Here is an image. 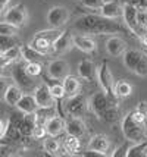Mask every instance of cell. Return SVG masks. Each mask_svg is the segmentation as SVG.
<instances>
[{"instance_id": "37", "label": "cell", "mask_w": 147, "mask_h": 157, "mask_svg": "<svg viewBox=\"0 0 147 157\" xmlns=\"http://www.w3.org/2000/svg\"><path fill=\"white\" fill-rule=\"evenodd\" d=\"M130 143L131 141H128L126 140V143L124 144V145H121V147H118L116 150H115V153H112V156H125L126 157V153H128V150H130Z\"/></svg>"}, {"instance_id": "1", "label": "cell", "mask_w": 147, "mask_h": 157, "mask_svg": "<svg viewBox=\"0 0 147 157\" xmlns=\"http://www.w3.org/2000/svg\"><path fill=\"white\" fill-rule=\"evenodd\" d=\"M74 28L83 34H116L125 33L126 29L115 19L106 18L103 15H84L78 18Z\"/></svg>"}, {"instance_id": "20", "label": "cell", "mask_w": 147, "mask_h": 157, "mask_svg": "<svg viewBox=\"0 0 147 157\" xmlns=\"http://www.w3.org/2000/svg\"><path fill=\"white\" fill-rule=\"evenodd\" d=\"M46 129H47V135H52V137H59L65 132V119L62 116H52L49 117L46 122Z\"/></svg>"}, {"instance_id": "29", "label": "cell", "mask_w": 147, "mask_h": 157, "mask_svg": "<svg viewBox=\"0 0 147 157\" xmlns=\"http://www.w3.org/2000/svg\"><path fill=\"white\" fill-rule=\"evenodd\" d=\"M79 140L78 137H74V135H68L65 138V143H63V147L68 154H75L78 150H79Z\"/></svg>"}, {"instance_id": "14", "label": "cell", "mask_w": 147, "mask_h": 157, "mask_svg": "<svg viewBox=\"0 0 147 157\" xmlns=\"http://www.w3.org/2000/svg\"><path fill=\"white\" fill-rule=\"evenodd\" d=\"M65 132L68 135H74V137H83L87 132V125H85L84 119L78 116H69L65 119Z\"/></svg>"}, {"instance_id": "28", "label": "cell", "mask_w": 147, "mask_h": 157, "mask_svg": "<svg viewBox=\"0 0 147 157\" xmlns=\"http://www.w3.org/2000/svg\"><path fill=\"white\" fill-rule=\"evenodd\" d=\"M55 138L56 137L49 135V137H46L43 140V147H44V150L47 151L49 154H52V156H57V154H59V150H60V144H59V141L55 140Z\"/></svg>"}, {"instance_id": "16", "label": "cell", "mask_w": 147, "mask_h": 157, "mask_svg": "<svg viewBox=\"0 0 147 157\" xmlns=\"http://www.w3.org/2000/svg\"><path fill=\"white\" fill-rule=\"evenodd\" d=\"M105 47L109 56L118 57V56H122L126 52V43L124 38H121L118 35H112L106 40Z\"/></svg>"}, {"instance_id": "22", "label": "cell", "mask_w": 147, "mask_h": 157, "mask_svg": "<svg viewBox=\"0 0 147 157\" xmlns=\"http://www.w3.org/2000/svg\"><path fill=\"white\" fill-rule=\"evenodd\" d=\"M144 56V53H141L140 50H135V48H130L126 50L125 53L122 55V62H124V66H125L128 71L134 72L138 62L141 60V57Z\"/></svg>"}, {"instance_id": "21", "label": "cell", "mask_w": 147, "mask_h": 157, "mask_svg": "<svg viewBox=\"0 0 147 157\" xmlns=\"http://www.w3.org/2000/svg\"><path fill=\"white\" fill-rule=\"evenodd\" d=\"M2 96H3V101L6 103V104L16 106L24 94H22V88L18 84H10V85H7V88L5 90V93Z\"/></svg>"}, {"instance_id": "31", "label": "cell", "mask_w": 147, "mask_h": 157, "mask_svg": "<svg viewBox=\"0 0 147 157\" xmlns=\"http://www.w3.org/2000/svg\"><path fill=\"white\" fill-rule=\"evenodd\" d=\"M0 35H18V27L9 24L6 21H2V24H0Z\"/></svg>"}, {"instance_id": "4", "label": "cell", "mask_w": 147, "mask_h": 157, "mask_svg": "<svg viewBox=\"0 0 147 157\" xmlns=\"http://www.w3.org/2000/svg\"><path fill=\"white\" fill-rule=\"evenodd\" d=\"M62 31H59V28H52V29H46V31H40L34 35V38L29 41L28 44L37 52H40L43 55H49L53 47V41L56 40V37L60 34Z\"/></svg>"}, {"instance_id": "6", "label": "cell", "mask_w": 147, "mask_h": 157, "mask_svg": "<svg viewBox=\"0 0 147 157\" xmlns=\"http://www.w3.org/2000/svg\"><path fill=\"white\" fill-rule=\"evenodd\" d=\"M88 109H90V98H87L81 93H77L74 96H68V100L65 101V112L69 116L83 117Z\"/></svg>"}, {"instance_id": "38", "label": "cell", "mask_w": 147, "mask_h": 157, "mask_svg": "<svg viewBox=\"0 0 147 157\" xmlns=\"http://www.w3.org/2000/svg\"><path fill=\"white\" fill-rule=\"evenodd\" d=\"M122 3H133L140 10H147V0H121Z\"/></svg>"}, {"instance_id": "12", "label": "cell", "mask_w": 147, "mask_h": 157, "mask_svg": "<svg viewBox=\"0 0 147 157\" xmlns=\"http://www.w3.org/2000/svg\"><path fill=\"white\" fill-rule=\"evenodd\" d=\"M33 94H34L35 100H37L38 107H55L56 98L53 97L49 85H46V84L37 85L34 88V91H33Z\"/></svg>"}, {"instance_id": "3", "label": "cell", "mask_w": 147, "mask_h": 157, "mask_svg": "<svg viewBox=\"0 0 147 157\" xmlns=\"http://www.w3.org/2000/svg\"><path fill=\"white\" fill-rule=\"evenodd\" d=\"M90 109L96 116L103 122L112 123L118 121L119 107L118 104L112 100V97L103 90L94 93L90 97Z\"/></svg>"}, {"instance_id": "36", "label": "cell", "mask_w": 147, "mask_h": 157, "mask_svg": "<svg viewBox=\"0 0 147 157\" xmlns=\"http://www.w3.org/2000/svg\"><path fill=\"white\" fill-rule=\"evenodd\" d=\"M9 125H10V121H9L7 117H3V119L0 121V138H2V140L6 138V132H7Z\"/></svg>"}, {"instance_id": "39", "label": "cell", "mask_w": 147, "mask_h": 157, "mask_svg": "<svg viewBox=\"0 0 147 157\" xmlns=\"http://www.w3.org/2000/svg\"><path fill=\"white\" fill-rule=\"evenodd\" d=\"M10 2H12V0H0V9H2V13L7 9V6H9Z\"/></svg>"}, {"instance_id": "23", "label": "cell", "mask_w": 147, "mask_h": 157, "mask_svg": "<svg viewBox=\"0 0 147 157\" xmlns=\"http://www.w3.org/2000/svg\"><path fill=\"white\" fill-rule=\"evenodd\" d=\"M2 55V68L10 66L14 62H18L22 59V46H15L12 48H7L5 52H0Z\"/></svg>"}, {"instance_id": "8", "label": "cell", "mask_w": 147, "mask_h": 157, "mask_svg": "<svg viewBox=\"0 0 147 157\" xmlns=\"http://www.w3.org/2000/svg\"><path fill=\"white\" fill-rule=\"evenodd\" d=\"M2 18H3V21L12 24L15 27L21 28V27H24V25L28 24L29 13H28V9L25 6H22V5H15V6L7 7L6 10L2 13Z\"/></svg>"}, {"instance_id": "25", "label": "cell", "mask_w": 147, "mask_h": 157, "mask_svg": "<svg viewBox=\"0 0 147 157\" xmlns=\"http://www.w3.org/2000/svg\"><path fill=\"white\" fill-rule=\"evenodd\" d=\"M44 56L43 53L40 52H37L35 48H33L29 44L27 46H22V60L29 63V62H41L44 59Z\"/></svg>"}, {"instance_id": "2", "label": "cell", "mask_w": 147, "mask_h": 157, "mask_svg": "<svg viewBox=\"0 0 147 157\" xmlns=\"http://www.w3.org/2000/svg\"><path fill=\"white\" fill-rule=\"evenodd\" d=\"M121 129L125 140L131 143H141L147 140V113L135 109L121 121Z\"/></svg>"}, {"instance_id": "13", "label": "cell", "mask_w": 147, "mask_h": 157, "mask_svg": "<svg viewBox=\"0 0 147 157\" xmlns=\"http://www.w3.org/2000/svg\"><path fill=\"white\" fill-rule=\"evenodd\" d=\"M69 63L66 60H63V59H53L47 65V75L52 79H65L69 75Z\"/></svg>"}, {"instance_id": "18", "label": "cell", "mask_w": 147, "mask_h": 157, "mask_svg": "<svg viewBox=\"0 0 147 157\" xmlns=\"http://www.w3.org/2000/svg\"><path fill=\"white\" fill-rule=\"evenodd\" d=\"M87 147H88V151L97 153V154H106V151L110 147V141L106 135L97 134V135L90 138V143H88Z\"/></svg>"}, {"instance_id": "15", "label": "cell", "mask_w": 147, "mask_h": 157, "mask_svg": "<svg viewBox=\"0 0 147 157\" xmlns=\"http://www.w3.org/2000/svg\"><path fill=\"white\" fill-rule=\"evenodd\" d=\"M100 15L110 19H118L124 16V3L121 0H105L103 6L99 9Z\"/></svg>"}, {"instance_id": "40", "label": "cell", "mask_w": 147, "mask_h": 157, "mask_svg": "<svg viewBox=\"0 0 147 157\" xmlns=\"http://www.w3.org/2000/svg\"><path fill=\"white\" fill-rule=\"evenodd\" d=\"M141 41H143V44H144V46H147V34H144L143 37H141Z\"/></svg>"}, {"instance_id": "34", "label": "cell", "mask_w": 147, "mask_h": 157, "mask_svg": "<svg viewBox=\"0 0 147 157\" xmlns=\"http://www.w3.org/2000/svg\"><path fill=\"white\" fill-rule=\"evenodd\" d=\"M50 91H52V94H53V97H55L56 100H62L63 97L66 96L65 88H63L62 84H55V85H50Z\"/></svg>"}, {"instance_id": "19", "label": "cell", "mask_w": 147, "mask_h": 157, "mask_svg": "<svg viewBox=\"0 0 147 157\" xmlns=\"http://www.w3.org/2000/svg\"><path fill=\"white\" fill-rule=\"evenodd\" d=\"M15 107L19 110L22 115H31V113H35L38 110V104H37L34 94H24Z\"/></svg>"}, {"instance_id": "30", "label": "cell", "mask_w": 147, "mask_h": 157, "mask_svg": "<svg viewBox=\"0 0 147 157\" xmlns=\"http://www.w3.org/2000/svg\"><path fill=\"white\" fill-rule=\"evenodd\" d=\"M16 35H0V52H5L7 48H12L15 46H19L18 40L15 38Z\"/></svg>"}, {"instance_id": "17", "label": "cell", "mask_w": 147, "mask_h": 157, "mask_svg": "<svg viewBox=\"0 0 147 157\" xmlns=\"http://www.w3.org/2000/svg\"><path fill=\"white\" fill-rule=\"evenodd\" d=\"M77 74L81 79L91 82V81H94V78H97V66L90 59L81 60L77 66Z\"/></svg>"}, {"instance_id": "35", "label": "cell", "mask_w": 147, "mask_h": 157, "mask_svg": "<svg viewBox=\"0 0 147 157\" xmlns=\"http://www.w3.org/2000/svg\"><path fill=\"white\" fill-rule=\"evenodd\" d=\"M81 3H83L85 7H88V9H94V10H99L100 7L103 6L105 0H81Z\"/></svg>"}, {"instance_id": "11", "label": "cell", "mask_w": 147, "mask_h": 157, "mask_svg": "<svg viewBox=\"0 0 147 157\" xmlns=\"http://www.w3.org/2000/svg\"><path fill=\"white\" fill-rule=\"evenodd\" d=\"M75 47L74 43V35L69 34V31H62L60 34L56 37V40L53 41V47H52V53L53 55H65L71 52V48Z\"/></svg>"}, {"instance_id": "10", "label": "cell", "mask_w": 147, "mask_h": 157, "mask_svg": "<svg viewBox=\"0 0 147 157\" xmlns=\"http://www.w3.org/2000/svg\"><path fill=\"white\" fill-rule=\"evenodd\" d=\"M69 10L65 6H53L47 10L46 21L52 28H60L69 21Z\"/></svg>"}, {"instance_id": "33", "label": "cell", "mask_w": 147, "mask_h": 157, "mask_svg": "<svg viewBox=\"0 0 147 157\" xmlns=\"http://www.w3.org/2000/svg\"><path fill=\"white\" fill-rule=\"evenodd\" d=\"M134 74L138 76H147V56L144 55L141 57V60L138 62V65H137V68L134 71Z\"/></svg>"}, {"instance_id": "32", "label": "cell", "mask_w": 147, "mask_h": 157, "mask_svg": "<svg viewBox=\"0 0 147 157\" xmlns=\"http://www.w3.org/2000/svg\"><path fill=\"white\" fill-rule=\"evenodd\" d=\"M27 68V72H28L31 76H38L43 72V65L41 62H29L25 65Z\"/></svg>"}, {"instance_id": "7", "label": "cell", "mask_w": 147, "mask_h": 157, "mask_svg": "<svg viewBox=\"0 0 147 157\" xmlns=\"http://www.w3.org/2000/svg\"><path fill=\"white\" fill-rule=\"evenodd\" d=\"M21 60L14 62V63L10 65L12 79H14L15 84H18L22 90H33V91H34L35 85H34V82H33V78H34V76H31L28 72H27V68H25L27 62L24 63V62H21Z\"/></svg>"}, {"instance_id": "24", "label": "cell", "mask_w": 147, "mask_h": 157, "mask_svg": "<svg viewBox=\"0 0 147 157\" xmlns=\"http://www.w3.org/2000/svg\"><path fill=\"white\" fill-rule=\"evenodd\" d=\"M74 43L75 47L84 53H94L97 50V44L88 35H74Z\"/></svg>"}, {"instance_id": "5", "label": "cell", "mask_w": 147, "mask_h": 157, "mask_svg": "<svg viewBox=\"0 0 147 157\" xmlns=\"http://www.w3.org/2000/svg\"><path fill=\"white\" fill-rule=\"evenodd\" d=\"M140 9L133 5V3H124V21H125V25L130 31H133L134 34H137L138 37H143L141 33L147 34V29L140 24Z\"/></svg>"}, {"instance_id": "26", "label": "cell", "mask_w": 147, "mask_h": 157, "mask_svg": "<svg viewBox=\"0 0 147 157\" xmlns=\"http://www.w3.org/2000/svg\"><path fill=\"white\" fill-rule=\"evenodd\" d=\"M62 85L65 88L66 96H74V94H77L79 91V79L77 76H72L71 74L65 79H62Z\"/></svg>"}, {"instance_id": "27", "label": "cell", "mask_w": 147, "mask_h": 157, "mask_svg": "<svg viewBox=\"0 0 147 157\" xmlns=\"http://www.w3.org/2000/svg\"><path fill=\"white\" fill-rule=\"evenodd\" d=\"M133 94V85L130 82H126L125 79L118 81L115 84V97L116 98H124V97H130Z\"/></svg>"}, {"instance_id": "9", "label": "cell", "mask_w": 147, "mask_h": 157, "mask_svg": "<svg viewBox=\"0 0 147 157\" xmlns=\"http://www.w3.org/2000/svg\"><path fill=\"white\" fill-rule=\"evenodd\" d=\"M97 81L100 84L102 90L107 93L110 97H115V78L110 68H109V63L107 62H102L100 66L97 68Z\"/></svg>"}]
</instances>
